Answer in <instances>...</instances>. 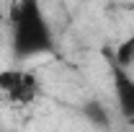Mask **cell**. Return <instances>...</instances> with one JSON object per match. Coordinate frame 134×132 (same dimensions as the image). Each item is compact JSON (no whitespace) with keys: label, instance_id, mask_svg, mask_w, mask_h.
I'll return each mask as SVG.
<instances>
[{"label":"cell","instance_id":"4","mask_svg":"<svg viewBox=\"0 0 134 132\" xmlns=\"http://www.w3.org/2000/svg\"><path fill=\"white\" fill-rule=\"evenodd\" d=\"M116 65H124V67L134 65V34L116 47Z\"/></svg>","mask_w":134,"mask_h":132},{"label":"cell","instance_id":"3","mask_svg":"<svg viewBox=\"0 0 134 132\" xmlns=\"http://www.w3.org/2000/svg\"><path fill=\"white\" fill-rule=\"evenodd\" d=\"M111 75H114V93H116L119 111L124 116H134V75L124 65H114Z\"/></svg>","mask_w":134,"mask_h":132},{"label":"cell","instance_id":"2","mask_svg":"<svg viewBox=\"0 0 134 132\" xmlns=\"http://www.w3.org/2000/svg\"><path fill=\"white\" fill-rule=\"evenodd\" d=\"M39 93H41V88L31 70H23V67L0 70V96L8 106L26 109L39 99Z\"/></svg>","mask_w":134,"mask_h":132},{"label":"cell","instance_id":"1","mask_svg":"<svg viewBox=\"0 0 134 132\" xmlns=\"http://www.w3.org/2000/svg\"><path fill=\"white\" fill-rule=\"evenodd\" d=\"M54 49V34L39 0H16L13 5V54L31 60Z\"/></svg>","mask_w":134,"mask_h":132}]
</instances>
